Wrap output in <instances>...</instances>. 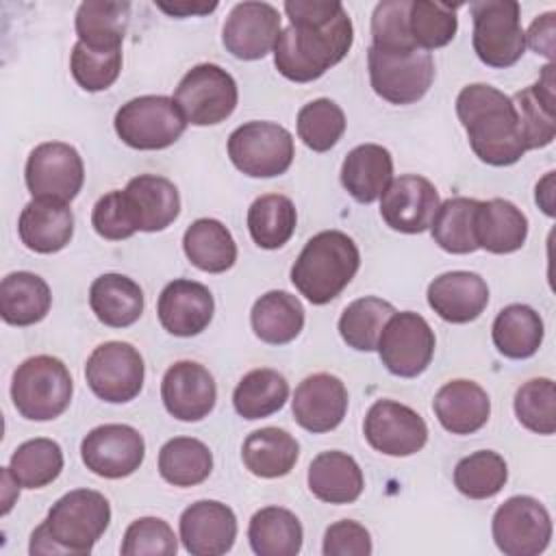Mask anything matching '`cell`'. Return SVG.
I'll return each mask as SVG.
<instances>
[{"label":"cell","instance_id":"cell-1","mask_svg":"<svg viewBox=\"0 0 556 556\" xmlns=\"http://www.w3.org/2000/svg\"><path fill=\"white\" fill-rule=\"evenodd\" d=\"M285 13L291 24L278 35L274 65L287 80H317L350 52L354 28L341 2L289 0Z\"/></svg>","mask_w":556,"mask_h":556},{"label":"cell","instance_id":"cell-2","mask_svg":"<svg viewBox=\"0 0 556 556\" xmlns=\"http://www.w3.org/2000/svg\"><path fill=\"white\" fill-rule=\"evenodd\" d=\"M456 115L482 163L506 167L528 152L513 100L493 85L473 83L463 87L456 96Z\"/></svg>","mask_w":556,"mask_h":556},{"label":"cell","instance_id":"cell-3","mask_svg":"<svg viewBox=\"0 0 556 556\" xmlns=\"http://www.w3.org/2000/svg\"><path fill=\"white\" fill-rule=\"evenodd\" d=\"M111 521L109 500L93 489H74L59 497L48 517L33 530L28 552L35 554H91Z\"/></svg>","mask_w":556,"mask_h":556},{"label":"cell","instance_id":"cell-4","mask_svg":"<svg viewBox=\"0 0 556 556\" xmlns=\"http://www.w3.org/2000/svg\"><path fill=\"white\" fill-rule=\"evenodd\" d=\"M361 252L341 230L313 235L291 267V282L313 304H328L356 276Z\"/></svg>","mask_w":556,"mask_h":556},{"label":"cell","instance_id":"cell-5","mask_svg":"<svg viewBox=\"0 0 556 556\" xmlns=\"http://www.w3.org/2000/svg\"><path fill=\"white\" fill-rule=\"evenodd\" d=\"M72 393L74 384L70 369L56 356H30L13 371L11 400L24 419H56L67 410Z\"/></svg>","mask_w":556,"mask_h":556},{"label":"cell","instance_id":"cell-6","mask_svg":"<svg viewBox=\"0 0 556 556\" xmlns=\"http://www.w3.org/2000/svg\"><path fill=\"white\" fill-rule=\"evenodd\" d=\"M473 17V52L489 67H510L526 52L521 9L515 0H480L469 4Z\"/></svg>","mask_w":556,"mask_h":556},{"label":"cell","instance_id":"cell-7","mask_svg":"<svg viewBox=\"0 0 556 556\" xmlns=\"http://www.w3.org/2000/svg\"><path fill=\"white\" fill-rule=\"evenodd\" d=\"M117 137L135 150H163L180 139L187 119L167 96H139L122 104L113 119Z\"/></svg>","mask_w":556,"mask_h":556},{"label":"cell","instance_id":"cell-8","mask_svg":"<svg viewBox=\"0 0 556 556\" xmlns=\"http://www.w3.org/2000/svg\"><path fill=\"white\" fill-rule=\"evenodd\" d=\"M293 135L276 122H245L228 137L232 165L252 178H274L293 163Z\"/></svg>","mask_w":556,"mask_h":556},{"label":"cell","instance_id":"cell-9","mask_svg":"<svg viewBox=\"0 0 556 556\" xmlns=\"http://www.w3.org/2000/svg\"><path fill=\"white\" fill-rule=\"evenodd\" d=\"M239 100L235 78L215 63L191 67L174 91V102L187 124L215 126L232 115Z\"/></svg>","mask_w":556,"mask_h":556},{"label":"cell","instance_id":"cell-10","mask_svg":"<svg viewBox=\"0 0 556 556\" xmlns=\"http://www.w3.org/2000/svg\"><path fill=\"white\" fill-rule=\"evenodd\" d=\"M437 339L430 324L413 311L393 313L378 339V356L389 374L400 378H417L434 356Z\"/></svg>","mask_w":556,"mask_h":556},{"label":"cell","instance_id":"cell-11","mask_svg":"<svg viewBox=\"0 0 556 556\" xmlns=\"http://www.w3.org/2000/svg\"><path fill=\"white\" fill-rule=\"evenodd\" d=\"M491 532L502 554L539 556L549 545L552 517L536 497L513 495L497 506Z\"/></svg>","mask_w":556,"mask_h":556},{"label":"cell","instance_id":"cell-12","mask_svg":"<svg viewBox=\"0 0 556 556\" xmlns=\"http://www.w3.org/2000/svg\"><path fill=\"white\" fill-rule=\"evenodd\" d=\"M371 89L391 104H413L421 100L434 80V61L426 50L389 54L367 50Z\"/></svg>","mask_w":556,"mask_h":556},{"label":"cell","instance_id":"cell-13","mask_svg":"<svg viewBox=\"0 0 556 556\" xmlns=\"http://www.w3.org/2000/svg\"><path fill=\"white\" fill-rule=\"evenodd\" d=\"M143 358L126 341L100 343L85 363V380L93 395L109 404H124L139 395L143 387Z\"/></svg>","mask_w":556,"mask_h":556},{"label":"cell","instance_id":"cell-14","mask_svg":"<svg viewBox=\"0 0 556 556\" xmlns=\"http://www.w3.org/2000/svg\"><path fill=\"white\" fill-rule=\"evenodd\" d=\"M24 178L33 198L72 202L83 189L85 165L74 146L46 141L28 154Z\"/></svg>","mask_w":556,"mask_h":556},{"label":"cell","instance_id":"cell-15","mask_svg":"<svg viewBox=\"0 0 556 556\" xmlns=\"http://www.w3.org/2000/svg\"><path fill=\"white\" fill-rule=\"evenodd\" d=\"M367 443L387 456L417 454L428 441L424 417L395 400H376L363 421Z\"/></svg>","mask_w":556,"mask_h":556},{"label":"cell","instance_id":"cell-16","mask_svg":"<svg viewBox=\"0 0 556 556\" xmlns=\"http://www.w3.org/2000/svg\"><path fill=\"white\" fill-rule=\"evenodd\" d=\"M146 456V443L139 430L126 424H104L85 434L80 458L85 467L102 478H126L135 473Z\"/></svg>","mask_w":556,"mask_h":556},{"label":"cell","instance_id":"cell-17","mask_svg":"<svg viewBox=\"0 0 556 556\" xmlns=\"http://www.w3.org/2000/svg\"><path fill=\"white\" fill-rule=\"evenodd\" d=\"M278 35L280 13L269 2L235 4L222 28L224 48L241 61L263 59L274 50Z\"/></svg>","mask_w":556,"mask_h":556},{"label":"cell","instance_id":"cell-18","mask_svg":"<svg viewBox=\"0 0 556 556\" xmlns=\"http://www.w3.org/2000/svg\"><path fill=\"white\" fill-rule=\"evenodd\" d=\"M439 204V191L428 178L404 174L393 178L380 195V215L389 228L417 235L430 228Z\"/></svg>","mask_w":556,"mask_h":556},{"label":"cell","instance_id":"cell-19","mask_svg":"<svg viewBox=\"0 0 556 556\" xmlns=\"http://www.w3.org/2000/svg\"><path fill=\"white\" fill-rule=\"evenodd\" d=\"M161 400L172 417L180 421H200L215 408L217 387L204 365L178 361L163 376Z\"/></svg>","mask_w":556,"mask_h":556},{"label":"cell","instance_id":"cell-20","mask_svg":"<svg viewBox=\"0 0 556 556\" xmlns=\"http://www.w3.org/2000/svg\"><path fill=\"white\" fill-rule=\"evenodd\" d=\"M293 419L313 434L334 430L348 413V389L332 374L306 376L291 400Z\"/></svg>","mask_w":556,"mask_h":556},{"label":"cell","instance_id":"cell-21","mask_svg":"<svg viewBox=\"0 0 556 556\" xmlns=\"http://www.w3.org/2000/svg\"><path fill=\"white\" fill-rule=\"evenodd\" d=\"M180 541L193 556H222L237 539V517L230 506L200 500L180 515Z\"/></svg>","mask_w":556,"mask_h":556},{"label":"cell","instance_id":"cell-22","mask_svg":"<svg viewBox=\"0 0 556 556\" xmlns=\"http://www.w3.org/2000/svg\"><path fill=\"white\" fill-rule=\"evenodd\" d=\"M215 302L208 287L189 278H176L159 295L161 326L174 337H195L213 319Z\"/></svg>","mask_w":556,"mask_h":556},{"label":"cell","instance_id":"cell-23","mask_svg":"<svg viewBox=\"0 0 556 556\" xmlns=\"http://www.w3.org/2000/svg\"><path fill=\"white\" fill-rule=\"evenodd\" d=\"M430 308L450 324H469L489 304V287L476 271H445L428 285Z\"/></svg>","mask_w":556,"mask_h":556},{"label":"cell","instance_id":"cell-24","mask_svg":"<svg viewBox=\"0 0 556 556\" xmlns=\"http://www.w3.org/2000/svg\"><path fill=\"white\" fill-rule=\"evenodd\" d=\"M122 195L137 232L165 230L180 213V193L163 176L139 174L128 180Z\"/></svg>","mask_w":556,"mask_h":556},{"label":"cell","instance_id":"cell-25","mask_svg":"<svg viewBox=\"0 0 556 556\" xmlns=\"http://www.w3.org/2000/svg\"><path fill=\"white\" fill-rule=\"evenodd\" d=\"M554 63L541 70L534 85L517 91L510 100L517 111L521 137L528 150L545 148L556 137V72Z\"/></svg>","mask_w":556,"mask_h":556},{"label":"cell","instance_id":"cell-26","mask_svg":"<svg viewBox=\"0 0 556 556\" xmlns=\"http://www.w3.org/2000/svg\"><path fill=\"white\" fill-rule=\"evenodd\" d=\"M17 232L22 243L37 254L63 250L74 235V215L67 202L33 198L20 213Z\"/></svg>","mask_w":556,"mask_h":556},{"label":"cell","instance_id":"cell-27","mask_svg":"<svg viewBox=\"0 0 556 556\" xmlns=\"http://www.w3.org/2000/svg\"><path fill=\"white\" fill-rule=\"evenodd\" d=\"M432 410L447 432L473 434L489 421L491 400L478 382L458 378L445 382L437 391Z\"/></svg>","mask_w":556,"mask_h":556},{"label":"cell","instance_id":"cell-28","mask_svg":"<svg viewBox=\"0 0 556 556\" xmlns=\"http://www.w3.org/2000/svg\"><path fill=\"white\" fill-rule=\"evenodd\" d=\"M393 180L391 152L378 143H361L341 163V185L361 204L376 202Z\"/></svg>","mask_w":556,"mask_h":556},{"label":"cell","instance_id":"cell-29","mask_svg":"<svg viewBox=\"0 0 556 556\" xmlns=\"http://www.w3.org/2000/svg\"><path fill=\"white\" fill-rule=\"evenodd\" d=\"M311 493L328 504H350L363 493L365 478L358 463L339 450L317 454L308 465Z\"/></svg>","mask_w":556,"mask_h":556},{"label":"cell","instance_id":"cell-30","mask_svg":"<svg viewBox=\"0 0 556 556\" xmlns=\"http://www.w3.org/2000/svg\"><path fill=\"white\" fill-rule=\"evenodd\" d=\"M528 237V217L510 200L491 198L478 204L476 241L491 254L517 252Z\"/></svg>","mask_w":556,"mask_h":556},{"label":"cell","instance_id":"cell-31","mask_svg":"<svg viewBox=\"0 0 556 556\" xmlns=\"http://www.w3.org/2000/svg\"><path fill=\"white\" fill-rule=\"evenodd\" d=\"M89 306L104 326L128 328L143 313V291L124 274H102L89 287Z\"/></svg>","mask_w":556,"mask_h":556},{"label":"cell","instance_id":"cell-32","mask_svg":"<svg viewBox=\"0 0 556 556\" xmlns=\"http://www.w3.org/2000/svg\"><path fill=\"white\" fill-rule=\"evenodd\" d=\"M300 456V443L293 434L282 428H261L245 437L241 447L243 465L258 478H282L287 476Z\"/></svg>","mask_w":556,"mask_h":556},{"label":"cell","instance_id":"cell-33","mask_svg":"<svg viewBox=\"0 0 556 556\" xmlns=\"http://www.w3.org/2000/svg\"><path fill=\"white\" fill-rule=\"evenodd\" d=\"M52 304L48 282L33 271H13L0 282V315L11 326L41 321Z\"/></svg>","mask_w":556,"mask_h":556},{"label":"cell","instance_id":"cell-34","mask_svg":"<svg viewBox=\"0 0 556 556\" xmlns=\"http://www.w3.org/2000/svg\"><path fill=\"white\" fill-rule=\"evenodd\" d=\"M543 319L528 304H508L504 306L491 328L493 345L506 358H530L539 352L543 343Z\"/></svg>","mask_w":556,"mask_h":556},{"label":"cell","instance_id":"cell-35","mask_svg":"<svg viewBox=\"0 0 556 556\" xmlns=\"http://www.w3.org/2000/svg\"><path fill=\"white\" fill-rule=\"evenodd\" d=\"M250 321L263 343L285 345L302 332L304 308L302 302L287 291H267L254 302Z\"/></svg>","mask_w":556,"mask_h":556},{"label":"cell","instance_id":"cell-36","mask_svg":"<svg viewBox=\"0 0 556 556\" xmlns=\"http://www.w3.org/2000/svg\"><path fill=\"white\" fill-rule=\"evenodd\" d=\"M182 250L191 265L208 274H222L237 261V243L230 230L213 217L195 219L185 230Z\"/></svg>","mask_w":556,"mask_h":556},{"label":"cell","instance_id":"cell-37","mask_svg":"<svg viewBox=\"0 0 556 556\" xmlns=\"http://www.w3.org/2000/svg\"><path fill=\"white\" fill-rule=\"evenodd\" d=\"M248 539L258 556H295L302 549L304 530L291 510L265 506L252 515Z\"/></svg>","mask_w":556,"mask_h":556},{"label":"cell","instance_id":"cell-38","mask_svg":"<svg viewBox=\"0 0 556 556\" xmlns=\"http://www.w3.org/2000/svg\"><path fill=\"white\" fill-rule=\"evenodd\" d=\"M289 397L287 378L269 367L248 371L232 391L235 410L243 419H263L278 413Z\"/></svg>","mask_w":556,"mask_h":556},{"label":"cell","instance_id":"cell-39","mask_svg":"<svg viewBox=\"0 0 556 556\" xmlns=\"http://www.w3.org/2000/svg\"><path fill=\"white\" fill-rule=\"evenodd\" d=\"M480 200L456 195L439 204L430 232L434 243L450 254H469L478 250L476 211Z\"/></svg>","mask_w":556,"mask_h":556},{"label":"cell","instance_id":"cell-40","mask_svg":"<svg viewBox=\"0 0 556 556\" xmlns=\"http://www.w3.org/2000/svg\"><path fill=\"white\" fill-rule=\"evenodd\" d=\"M295 224V206L287 195L280 193L261 195L248 208L250 237L263 250L282 248L293 237Z\"/></svg>","mask_w":556,"mask_h":556},{"label":"cell","instance_id":"cell-41","mask_svg":"<svg viewBox=\"0 0 556 556\" xmlns=\"http://www.w3.org/2000/svg\"><path fill=\"white\" fill-rule=\"evenodd\" d=\"M213 454L193 437H174L159 452V473L174 486H195L211 476Z\"/></svg>","mask_w":556,"mask_h":556},{"label":"cell","instance_id":"cell-42","mask_svg":"<svg viewBox=\"0 0 556 556\" xmlns=\"http://www.w3.org/2000/svg\"><path fill=\"white\" fill-rule=\"evenodd\" d=\"M130 17L128 2L89 0L76 11L78 41L91 48H122Z\"/></svg>","mask_w":556,"mask_h":556},{"label":"cell","instance_id":"cell-43","mask_svg":"<svg viewBox=\"0 0 556 556\" xmlns=\"http://www.w3.org/2000/svg\"><path fill=\"white\" fill-rule=\"evenodd\" d=\"M393 313H395L393 304L382 298H376V295L358 298L350 302L341 313L339 334L350 348L358 352H371L376 350L382 328Z\"/></svg>","mask_w":556,"mask_h":556},{"label":"cell","instance_id":"cell-44","mask_svg":"<svg viewBox=\"0 0 556 556\" xmlns=\"http://www.w3.org/2000/svg\"><path fill=\"white\" fill-rule=\"evenodd\" d=\"M13 478L26 489H41L54 482L63 469V450L52 439H30L17 445L9 460Z\"/></svg>","mask_w":556,"mask_h":556},{"label":"cell","instance_id":"cell-45","mask_svg":"<svg viewBox=\"0 0 556 556\" xmlns=\"http://www.w3.org/2000/svg\"><path fill=\"white\" fill-rule=\"evenodd\" d=\"M506 480V460L493 450H478L460 458L454 467V486L471 500H489L497 495Z\"/></svg>","mask_w":556,"mask_h":556},{"label":"cell","instance_id":"cell-46","mask_svg":"<svg viewBox=\"0 0 556 556\" xmlns=\"http://www.w3.org/2000/svg\"><path fill=\"white\" fill-rule=\"evenodd\" d=\"M298 137L313 152H328L345 132L343 109L328 100L317 98L298 111Z\"/></svg>","mask_w":556,"mask_h":556},{"label":"cell","instance_id":"cell-47","mask_svg":"<svg viewBox=\"0 0 556 556\" xmlns=\"http://www.w3.org/2000/svg\"><path fill=\"white\" fill-rule=\"evenodd\" d=\"M456 9L458 4L450 7L445 2L410 0L408 24H410V35L419 50L443 48L454 39L458 30Z\"/></svg>","mask_w":556,"mask_h":556},{"label":"cell","instance_id":"cell-48","mask_svg":"<svg viewBox=\"0 0 556 556\" xmlns=\"http://www.w3.org/2000/svg\"><path fill=\"white\" fill-rule=\"evenodd\" d=\"M515 415L523 428L536 434L556 432V387L549 378H532L515 393Z\"/></svg>","mask_w":556,"mask_h":556},{"label":"cell","instance_id":"cell-49","mask_svg":"<svg viewBox=\"0 0 556 556\" xmlns=\"http://www.w3.org/2000/svg\"><path fill=\"white\" fill-rule=\"evenodd\" d=\"M70 70L85 91L109 89L122 72V48H91L83 41L74 43Z\"/></svg>","mask_w":556,"mask_h":556},{"label":"cell","instance_id":"cell-50","mask_svg":"<svg viewBox=\"0 0 556 556\" xmlns=\"http://www.w3.org/2000/svg\"><path fill=\"white\" fill-rule=\"evenodd\" d=\"M410 0L378 2L371 15V48L389 54H404L419 50L408 24Z\"/></svg>","mask_w":556,"mask_h":556},{"label":"cell","instance_id":"cell-51","mask_svg":"<svg viewBox=\"0 0 556 556\" xmlns=\"http://www.w3.org/2000/svg\"><path fill=\"white\" fill-rule=\"evenodd\" d=\"M119 552L124 556H172L178 552V541L167 521L139 517L126 528Z\"/></svg>","mask_w":556,"mask_h":556},{"label":"cell","instance_id":"cell-52","mask_svg":"<svg viewBox=\"0 0 556 556\" xmlns=\"http://www.w3.org/2000/svg\"><path fill=\"white\" fill-rule=\"evenodd\" d=\"M91 226L102 239L109 241H122L137 232L122 191H109L96 202L91 211Z\"/></svg>","mask_w":556,"mask_h":556},{"label":"cell","instance_id":"cell-53","mask_svg":"<svg viewBox=\"0 0 556 556\" xmlns=\"http://www.w3.org/2000/svg\"><path fill=\"white\" fill-rule=\"evenodd\" d=\"M324 556H369L371 536L365 526L352 519H341L328 526L324 534Z\"/></svg>","mask_w":556,"mask_h":556},{"label":"cell","instance_id":"cell-54","mask_svg":"<svg viewBox=\"0 0 556 556\" xmlns=\"http://www.w3.org/2000/svg\"><path fill=\"white\" fill-rule=\"evenodd\" d=\"M554 33H556V13L554 11L543 13L530 24L528 35H526V46H530L536 54H543L552 61L554 59V46H556Z\"/></svg>","mask_w":556,"mask_h":556},{"label":"cell","instance_id":"cell-55","mask_svg":"<svg viewBox=\"0 0 556 556\" xmlns=\"http://www.w3.org/2000/svg\"><path fill=\"white\" fill-rule=\"evenodd\" d=\"M156 7L161 11H165L167 15H176V17H187V15H204L217 9V2L211 4H195V2H174V4H165V2H156Z\"/></svg>","mask_w":556,"mask_h":556},{"label":"cell","instance_id":"cell-56","mask_svg":"<svg viewBox=\"0 0 556 556\" xmlns=\"http://www.w3.org/2000/svg\"><path fill=\"white\" fill-rule=\"evenodd\" d=\"M536 204L543 208L545 215H554V172H547L543 176V180H539L536 185Z\"/></svg>","mask_w":556,"mask_h":556},{"label":"cell","instance_id":"cell-57","mask_svg":"<svg viewBox=\"0 0 556 556\" xmlns=\"http://www.w3.org/2000/svg\"><path fill=\"white\" fill-rule=\"evenodd\" d=\"M20 486H22V484L13 478L11 469L4 467V469H2V515H7V513L11 510L13 502H15L17 495H20Z\"/></svg>","mask_w":556,"mask_h":556}]
</instances>
